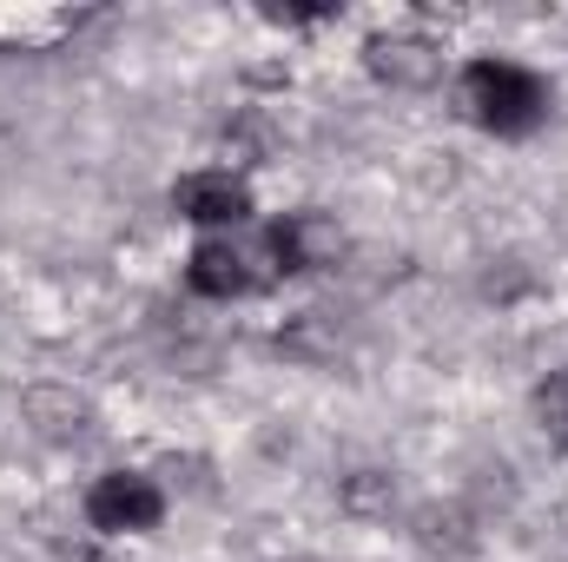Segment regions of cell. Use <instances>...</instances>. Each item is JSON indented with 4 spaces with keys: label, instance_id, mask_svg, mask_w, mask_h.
<instances>
[{
    "label": "cell",
    "instance_id": "4",
    "mask_svg": "<svg viewBox=\"0 0 568 562\" xmlns=\"http://www.w3.org/2000/svg\"><path fill=\"white\" fill-rule=\"evenodd\" d=\"M252 272H245V252H232V245H199L192 252V291H205V298H232V291H245Z\"/></svg>",
    "mask_w": 568,
    "mask_h": 562
},
{
    "label": "cell",
    "instance_id": "5",
    "mask_svg": "<svg viewBox=\"0 0 568 562\" xmlns=\"http://www.w3.org/2000/svg\"><path fill=\"white\" fill-rule=\"evenodd\" d=\"M556 411H562V436H568V384L556 391Z\"/></svg>",
    "mask_w": 568,
    "mask_h": 562
},
{
    "label": "cell",
    "instance_id": "1",
    "mask_svg": "<svg viewBox=\"0 0 568 562\" xmlns=\"http://www.w3.org/2000/svg\"><path fill=\"white\" fill-rule=\"evenodd\" d=\"M463 107H469V120L489 127V133H529V127L549 113V87H542L536 73L509 67V60H476V67L463 73Z\"/></svg>",
    "mask_w": 568,
    "mask_h": 562
},
{
    "label": "cell",
    "instance_id": "2",
    "mask_svg": "<svg viewBox=\"0 0 568 562\" xmlns=\"http://www.w3.org/2000/svg\"><path fill=\"white\" fill-rule=\"evenodd\" d=\"M159 510H165V496L152 490V476H140V470H113V476H100L93 496H87V516H93V530H106V536L152 530Z\"/></svg>",
    "mask_w": 568,
    "mask_h": 562
},
{
    "label": "cell",
    "instance_id": "3",
    "mask_svg": "<svg viewBox=\"0 0 568 562\" xmlns=\"http://www.w3.org/2000/svg\"><path fill=\"white\" fill-rule=\"evenodd\" d=\"M172 199H179V212L199 219V225H232V219L252 212V199H245V185H239L232 172H192V179H179Z\"/></svg>",
    "mask_w": 568,
    "mask_h": 562
}]
</instances>
